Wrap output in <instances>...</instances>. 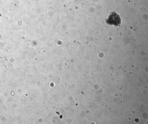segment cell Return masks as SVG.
I'll return each instance as SVG.
<instances>
[{"label":"cell","mask_w":148,"mask_h":124,"mask_svg":"<svg viewBox=\"0 0 148 124\" xmlns=\"http://www.w3.org/2000/svg\"><path fill=\"white\" fill-rule=\"evenodd\" d=\"M106 21L107 24L115 26H118L121 22L120 16L115 13H112Z\"/></svg>","instance_id":"obj_1"}]
</instances>
